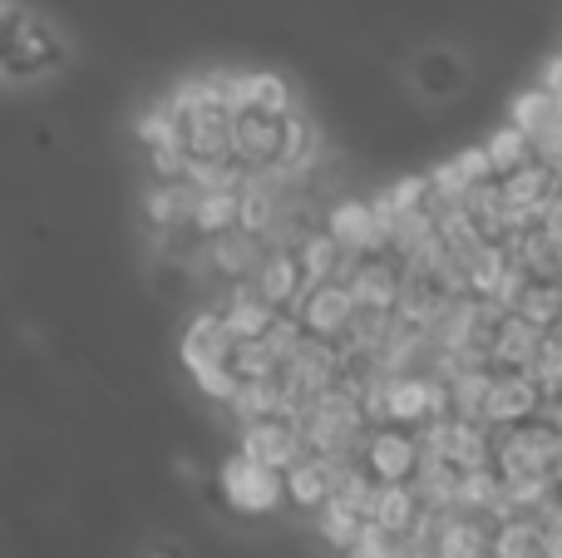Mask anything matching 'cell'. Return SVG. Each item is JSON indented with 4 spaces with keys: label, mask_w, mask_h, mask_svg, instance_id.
I'll return each mask as SVG.
<instances>
[{
    "label": "cell",
    "mask_w": 562,
    "mask_h": 558,
    "mask_svg": "<svg viewBox=\"0 0 562 558\" xmlns=\"http://www.w3.org/2000/svg\"><path fill=\"white\" fill-rule=\"evenodd\" d=\"M301 322H306L311 336H340L356 326V292H350L346 282H336V277H316V282L301 287Z\"/></svg>",
    "instance_id": "cell-2"
},
{
    "label": "cell",
    "mask_w": 562,
    "mask_h": 558,
    "mask_svg": "<svg viewBox=\"0 0 562 558\" xmlns=\"http://www.w3.org/2000/svg\"><path fill=\"white\" fill-rule=\"evenodd\" d=\"M69 45L55 25L35 15H20L15 35H10L5 55H0V79H15V85H30V79H45L55 69H65Z\"/></svg>",
    "instance_id": "cell-1"
},
{
    "label": "cell",
    "mask_w": 562,
    "mask_h": 558,
    "mask_svg": "<svg viewBox=\"0 0 562 558\" xmlns=\"http://www.w3.org/2000/svg\"><path fill=\"white\" fill-rule=\"evenodd\" d=\"M409 85H415V94L419 99H454V94H464V85H469V65L454 55V49H445V45H429V49H419L415 55V65H409Z\"/></svg>",
    "instance_id": "cell-4"
},
{
    "label": "cell",
    "mask_w": 562,
    "mask_h": 558,
    "mask_svg": "<svg viewBox=\"0 0 562 558\" xmlns=\"http://www.w3.org/2000/svg\"><path fill=\"white\" fill-rule=\"evenodd\" d=\"M223 490H227V500H233L237 510L267 514L281 500V470L252 460V455H237V460L223 470Z\"/></svg>",
    "instance_id": "cell-3"
},
{
    "label": "cell",
    "mask_w": 562,
    "mask_h": 558,
    "mask_svg": "<svg viewBox=\"0 0 562 558\" xmlns=\"http://www.w3.org/2000/svg\"><path fill=\"white\" fill-rule=\"evenodd\" d=\"M366 470L375 484H405L425 470V455H419V440H409L405 431H385L366 445Z\"/></svg>",
    "instance_id": "cell-5"
}]
</instances>
